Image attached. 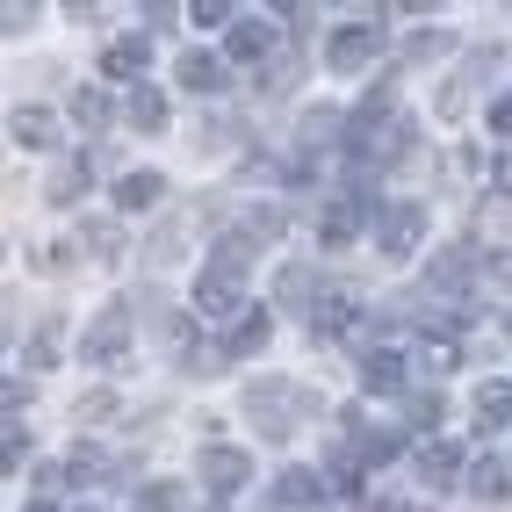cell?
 Instances as JSON below:
<instances>
[{"mask_svg":"<svg viewBox=\"0 0 512 512\" xmlns=\"http://www.w3.org/2000/svg\"><path fill=\"white\" fill-rule=\"evenodd\" d=\"M375 51H383V29H375V22L339 29V37H332V73H354V65H368Z\"/></svg>","mask_w":512,"mask_h":512,"instance_id":"1","label":"cell"},{"mask_svg":"<svg viewBox=\"0 0 512 512\" xmlns=\"http://www.w3.org/2000/svg\"><path fill=\"white\" fill-rule=\"evenodd\" d=\"M246 476H253V462L238 455V448H210V455H202V484H210L217 498H231L238 484H246Z\"/></svg>","mask_w":512,"mask_h":512,"instance_id":"2","label":"cell"},{"mask_svg":"<svg viewBox=\"0 0 512 512\" xmlns=\"http://www.w3.org/2000/svg\"><path fill=\"white\" fill-rule=\"evenodd\" d=\"M311 325H318V339H361V303L354 296H325L311 311Z\"/></svg>","mask_w":512,"mask_h":512,"instance_id":"3","label":"cell"},{"mask_svg":"<svg viewBox=\"0 0 512 512\" xmlns=\"http://www.w3.org/2000/svg\"><path fill=\"white\" fill-rule=\"evenodd\" d=\"M246 404L260 412V433H289V419H282V412L296 404V390H289V383H253V390H246Z\"/></svg>","mask_w":512,"mask_h":512,"instance_id":"4","label":"cell"},{"mask_svg":"<svg viewBox=\"0 0 512 512\" xmlns=\"http://www.w3.org/2000/svg\"><path fill=\"white\" fill-rule=\"evenodd\" d=\"M354 368H361V390H397L404 383V354L397 347H368Z\"/></svg>","mask_w":512,"mask_h":512,"instance_id":"5","label":"cell"},{"mask_svg":"<svg viewBox=\"0 0 512 512\" xmlns=\"http://www.w3.org/2000/svg\"><path fill=\"white\" fill-rule=\"evenodd\" d=\"M123 339H130V311H109V318L87 332V347H80V354H87V361H116V354H123Z\"/></svg>","mask_w":512,"mask_h":512,"instance_id":"6","label":"cell"},{"mask_svg":"<svg viewBox=\"0 0 512 512\" xmlns=\"http://www.w3.org/2000/svg\"><path fill=\"white\" fill-rule=\"evenodd\" d=\"M8 130H15V145H29V152H44V145L58 138L51 109H15V116H8Z\"/></svg>","mask_w":512,"mask_h":512,"instance_id":"7","label":"cell"},{"mask_svg":"<svg viewBox=\"0 0 512 512\" xmlns=\"http://www.w3.org/2000/svg\"><path fill=\"white\" fill-rule=\"evenodd\" d=\"M159 195H166V181L152 174V166H138V174H123V181H116V202H123V210H152Z\"/></svg>","mask_w":512,"mask_h":512,"instance_id":"8","label":"cell"},{"mask_svg":"<svg viewBox=\"0 0 512 512\" xmlns=\"http://www.w3.org/2000/svg\"><path fill=\"white\" fill-rule=\"evenodd\" d=\"M195 303H202V311H210V318H224L231 303H238V275H224V267H210V275L195 282Z\"/></svg>","mask_w":512,"mask_h":512,"instance_id":"9","label":"cell"},{"mask_svg":"<svg viewBox=\"0 0 512 512\" xmlns=\"http://www.w3.org/2000/svg\"><path fill=\"white\" fill-rule=\"evenodd\" d=\"M419 368H426V375H448V368H462L455 332H426V339H419Z\"/></svg>","mask_w":512,"mask_h":512,"instance_id":"10","label":"cell"},{"mask_svg":"<svg viewBox=\"0 0 512 512\" xmlns=\"http://www.w3.org/2000/svg\"><path fill=\"white\" fill-rule=\"evenodd\" d=\"M138 65H145V37H123V44L101 51V73L109 80H138Z\"/></svg>","mask_w":512,"mask_h":512,"instance_id":"11","label":"cell"},{"mask_svg":"<svg viewBox=\"0 0 512 512\" xmlns=\"http://www.w3.org/2000/svg\"><path fill=\"white\" fill-rule=\"evenodd\" d=\"M412 238H419V210L397 202V210L383 217V253H412Z\"/></svg>","mask_w":512,"mask_h":512,"instance_id":"12","label":"cell"},{"mask_svg":"<svg viewBox=\"0 0 512 512\" xmlns=\"http://www.w3.org/2000/svg\"><path fill=\"white\" fill-rule=\"evenodd\" d=\"M476 426H512V383H484V390H476Z\"/></svg>","mask_w":512,"mask_h":512,"instance_id":"13","label":"cell"},{"mask_svg":"<svg viewBox=\"0 0 512 512\" xmlns=\"http://www.w3.org/2000/svg\"><path fill=\"white\" fill-rule=\"evenodd\" d=\"M267 44H275V29H267V22H238L231 29V58H267Z\"/></svg>","mask_w":512,"mask_h":512,"instance_id":"14","label":"cell"},{"mask_svg":"<svg viewBox=\"0 0 512 512\" xmlns=\"http://www.w3.org/2000/svg\"><path fill=\"white\" fill-rule=\"evenodd\" d=\"M181 87H195V94L224 87V65H217V58H202V51H195V58H181Z\"/></svg>","mask_w":512,"mask_h":512,"instance_id":"15","label":"cell"},{"mask_svg":"<svg viewBox=\"0 0 512 512\" xmlns=\"http://www.w3.org/2000/svg\"><path fill=\"white\" fill-rule=\"evenodd\" d=\"M469 484H476V498H505V491H512V469L484 455V462H476V469H469Z\"/></svg>","mask_w":512,"mask_h":512,"instance_id":"16","label":"cell"},{"mask_svg":"<svg viewBox=\"0 0 512 512\" xmlns=\"http://www.w3.org/2000/svg\"><path fill=\"white\" fill-rule=\"evenodd\" d=\"M130 123H138V130H159V123H166L159 87H130Z\"/></svg>","mask_w":512,"mask_h":512,"instance_id":"17","label":"cell"},{"mask_svg":"<svg viewBox=\"0 0 512 512\" xmlns=\"http://www.w3.org/2000/svg\"><path fill=\"white\" fill-rule=\"evenodd\" d=\"M44 195H51V202H80V195H87V159H73V166H58Z\"/></svg>","mask_w":512,"mask_h":512,"instance_id":"18","label":"cell"},{"mask_svg":"<svg viewBox=\"0 0 512 512\" xmlns=\"http://www.w3.org/2000/svg\"><path fill=\"white\" fill-rule=\"evenodd\" d=\"M253 347H267V311H246L231 325V354H253Z\"/></svg>","mask_w":512,"mask_h":512,"instance_id":"19","label":"cell"},{"mask_svg":"<svg viewBox=\"0 0 512 512\" xmlns=\"http://www.w3.org/2000/svg\"><path fill=\"white\" fill-rule=\"evenodd\" d=\"M419 469H426V484H455V469H462V455H455V448H440V440H433V448L419 455Z\"/></svg>","mask_w":512,"mask_h":512,"instance_id":"20","label":"cell"},{"mask_svg":"<svg viewBox=\"0 0 512 512\" xmlns=\"http://www.w3.org/2000/svg\"><path fill=\"white\" fill-rule=\"evenodd\" d=\"M101 469H109V462H101L94 448H73V455H65V484H101Z\"/></svg>","mask_w":512,"mask_h":512,"instance_id":"21","label":"cell"},{"mask_svg":"<svg viewBox=\"0 0 512 512\" xmlns=\"http://www.w3.org/2000/svg\"><path fill=\"white\" fill-rule=\"evenodd\" d=\"M282 505H318V476L311 469H289L282 476Z\"/></svg>","mask_w":512,"mask_h":512,"instance_id":"22","label":"cell"},{"mask_svg":"<svg viewBox=\"0 0 512 512\" xmlns=\"http://www.w3.org/2000/svg\"><path fill=\"white\" fill-rule=\"evenodd\" d=\"M354 231H361V210L347 202V210H332V217H325V246H347Z\"/></svg>","mask_w":512,"mask_h":512,"instance_id":"23","label":"cell"},{"mask_svg":"<svg viewBox=\"0 0 512 512\" xmlns=\"http://www.w3.org/2000/svg\"><path fill=\"white\" fill-rule=\"evenodd\" d=\"M73 116H80V123H109V101H101L94 87H80V94H73Z\"/></svg>","mask_w":512,"mask_h":512,"instance_id":"24","label":"cell"},{"mask_svg":"<svg viewBox=\"0 0 512 512\" xmlns=\"http://www.w3.org/2000/svg\"><path fill=\"white\" fill-rule=\"evenodd\" d=\"M469 275V253H440L433 260V282H462Z\"/></svg>","mask_w":512,"mask_h":512,"instance_id":"25","label":"cell"},{"mask_svg":"<svg viewBox=\"0 0 512 512\" xmlns=\"http://www.w3.org/2000/svg\"><path fill=\"white\" fill-rule=\"evenodd\" d=\"M188 22H202V29H217V22H231V8H224V0H195V8H188Z\"/></svg>","mask_w":512,"mask_h":512,"instance_id":"26","label":"cell"},{"mask_svg":"<svg viewBox=\"0 0 512 512\" xmlns=\"http://www.w3.org/2000/svg\"><path fill=\"white\" fill-rule=\"evenodd\" d=\"M433 426H440V404L419 397V404H412V433H433Z\"/></svg>","mask_w":512,"mask_h":512,"instance_id":"27","label":"cell"},{"mask_svg":"<svg viewBox=\"0 0 512 512\" xmlns=\"http://www.w3.org/2000/svg\"><path fill=\"white\" fill-rule=\"evenodd\" d=\"M174 505H181L174 484H152V491H145V512H174Z\"/></svg>","mask_w":512,"mask_h":512,"instance_id":"28","label":"cell"},{"mask_svg":"<svg viewBox=\"0 0 512 512\" xmlns=\"http://www.w3.org/2000/svg\"><path fill=\"white\" fill-rule=\"evenodd\" d=\"M491 275H498V282L512 289V253H498V260H491Z\"/></svg>","mask_w":512,"mask_h":512,"instance_id":"29","label":"cell"},{"mask_svg":"<svg viewBox=\"0 0 512 512\" xmlns=\"http://www.w3.org/2000/svg\"><path fill=\"white\" fill-rule=\"evenodd\" d=\"M491 123H498V130H512V101H498V116H491Z\"/></svg>","mask_w":512,"mask_h":512,"instance_id":"30","label":"cell"},{"mask_svg":"<svg viewBox=\"0 0 512 512\" xmlns=\"http://www.w3.org/2000/svg\"><path fill=\"white\" fill-rule=\"evenodd\" d=\"M29 512H51V505H29Z\"/></svg>","mask_w":512,"mask_h":512,"instance_id":"31","label":"cell"}]
</instances>
